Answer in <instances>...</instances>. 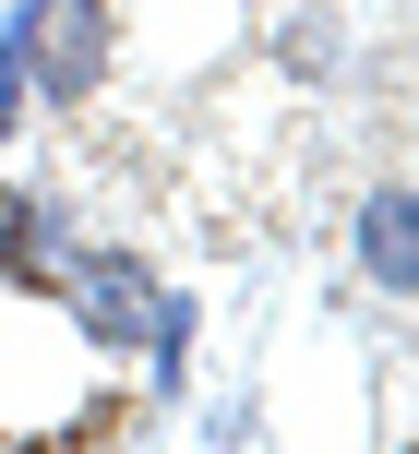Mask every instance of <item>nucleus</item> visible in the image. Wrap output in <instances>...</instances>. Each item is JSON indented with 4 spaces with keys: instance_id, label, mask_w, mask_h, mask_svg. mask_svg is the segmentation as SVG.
Segmentation results:
<instances>
[{
    "instance_id": "obj_2",
    "label": "nucleus",
    "mask_w": 419,
    "mask_h": 454,
    "mask_svg": "<svg viewBox=\"0 0 419 454\" xmlns=\"http://www.w3.org/2000/svg\"><path fill=\"white\" fill-rule=\"evenodd\" d=\"M12 48H24V84H36V108H84V96H108L120 72V0H12Z\"/></svg>"
},
{
    "instance_id": "obj_5",
    "label": "nucleus",
    "mask_w": 419,
    "mask_h": 454,
    "mask_svg": "<svg viewBox=\"0 0 419 454\" xmlns=\"http://www.w3.org/2000/svg\"><path fill=\"white\" fill-rule=\"evenodd\" d=\"M276 60L300 72V84H336V72H348V24H336V0H300V12L276 24Z\"/></svg>"
},
{
    "instance_id": "obj_4",
    "label": "nucleus",
    "mask_w": 419,
    "mask_h": 454,
    "mask_svg": "<svg viewBox=\"0 0 419 454\" xmlns=\"http://www.w3.org/2000/svg\"><path fill=\"white\" fill-rule=\"evenodd\" d=\"M348 263L372 275L383 299H419V192H407V180H372V192H360V215H348Z\"/></svg>"
},
{
    "instance_id": "obj_6",
    "label": "nucleus",
    "mask_w": 419,
    "mask_h": 454,
    "mask_svg": "<svg viewBox=\"0 0 419 454\" xmlns=\"http://www.w3.org/2000/svg\"><path fill=\"white\" fill-rule=\"evenodd\" d=\"M36 120V84H24V48H12V24H0V144Z\"/></svg>"
},
{
    "instance_id": "obj_3",
    "label": "nucleus",
    "mask_w": 419,
    "mask_h": 454,
    "mask_svg": "<svg viewBox=\"0 0 419 454\" xmlns=\"http://www.w3.org/2000/svg\"><path fill=\"white\" fill-rule=\"evenodd\" d=\"M84 251V227H72L60 192L36 180H0V287H60V263Z\"/></svg>"
},
{
    "instance_id": "obj_1",
    "label": "nucleus",
    "mask_w": 419,
    "mask_h": 454,
    "mask_svg": "<svg viewBox=\"0 0 419 454\" xmlns=\"http://www.w3.org/2000/svg\"><path fill=\"white\" fill-rule=\"evenodd\" d=\"M48 299H60V323L96 347V359H144V383H156V395H180L204 311H192V287H168L144 251H72Z\"/></svg>"
}]
</instances>
